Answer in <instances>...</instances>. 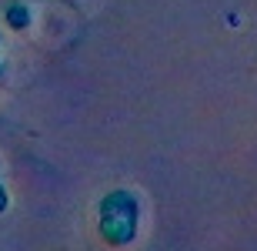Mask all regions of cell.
<instances>
[{"label":"cell","instance_id":"6da1fadb","mask_svg":"<svg viewBox=\"0 0 257 251\" xmlns=\"http://www.w3.org/2000/svg\"><path fill=\"white\" fill-rule=\"evenodd\" d=\"M137 198L131 191H110L100 201V238L114 248H124L137 234Z\"/></svg>","mask_w":257,"mask_h":251},{"label":"cell","instance_id":"277c9868","mask_svg":"<svg viewBox=\"0 0 257 251\" xmlns=\"http://www.w3.org/2000/svg\"><path fill=\"white\" fill-rule=\"evenodd\" d=\"M0 74H4V67H0Z\"/></svg>","mask_w":257,"mask_h":251},{"label":"cell","instance_id":"7a4b0ae2","mask_svg":"<svg viewBox=\"0 0 257 251\" xmlns=\"http://www.w3.org/2000/svg\"><path fill=\"white\" fill-rule=\"evenodd\" d=\"M7 27H14V30L30 27V7L27 4H10L7 7Z\"/></svg>","mask_w":257,"mask_h":251},{"label":"cell","instance_id":"3957f363","mask_svg":"<svg viewBox=\"0 0 257 251\" xmlns=\"http://www.w3.org/2000/svg\"><path fill=\"white\" fill-rule=\"evenodd\" d=\"M7 208H10V194H7V188L0 184V214L7 211Z\"/></svg>","mask_w":257,"mask_h":251}]
</instances>
